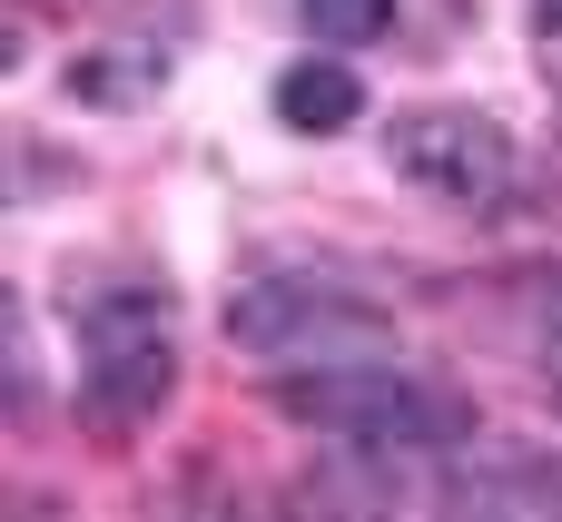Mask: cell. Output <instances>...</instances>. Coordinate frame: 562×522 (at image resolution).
<instances>
[{
  "mask_svg": "<svg viewBox=\"0 0 562 522\" xmlns=\"http://www.w3.org/2000/svg\"><path fill=\"white\" fill-rule=\"evenodd\" d=\"M227 345L237 355H375L385 306L346 276H247L227 296Z\"/></svg>",
  "mask_w": 562,
  "mask_h": 522,
  "instance_id": "obj_2",
  "label": "cell"
},
{
  "mask_svg": "<svg viewBox=\"0 0 562 522\" xmlns=\"http://www.w3.org/2000/svg\"><path fill=\"white\" fill-rule=\"evenodd\" d=\"M385 168L445 207H494L514 197V128L484 109H405L385 128Z\"/></svg>",
  "mask_w": 562,
  "mask_h": 522,
  "instance_id": "obj_4",
  "label": "cell"
},
{
  "mask_svg": "<svg viewBox=\"0 0 562 522\" xmlns=\"http://www.w3.org/2000/svg\"><path fill=\"white\" fill-rule=\"evenodd\" d=\"M168 79V59H148V49H99V59H69V99H99V109H128L138 89H158Z\"/></svg>",
  "mask_w": 562,
  "mask_h": 522,
  "instance_id": "obj_7",
  "label": "cell"
},
{
  "mask_svg": "<svg viewBox=\"0 0 562 522\" xmlns=\"http://www.w3.org/2000/svg\"><path fill=\"white\" fill-rule=\"evenodd\" d=\"M277 118H286L296 138H346V128L366 118V79H356L346 59H286V69H277Z\"/></svg>",
  "mask_w": 562,
  "mask_h": 522,
  "instance_id": "obj_6",
  "label": "cell"
},
{
  "mask_svg": "<svg viewBox=\"0 0 562 522\" xmlns=\"http://www.w3.org/2000/svg\"><path fill=\"white\" fill-rule=\"evenodd\" d=\"M445 513H514V522H562V454L543 444H474L445 464Z\"/></svg>",
  "mask_w": 562,
  "mask_h": 522,
  "instance_id": "obj_5",
  "label": "cell"
},
{
  "mask_svg": "<svg viewBox=\"0 0 562 522\" xmlns=\"http://www.w3.org/2000/svg\"><path fill=\"white\" fill-rule=\"evenodd\" d=\"M395 10H405V0H296V20H306L326 49H366V39H385Z\"/></svg>",
  "mask_w": 562,
  "mask_h": 522,
  "instance_id": "obj_8",
  "label": "cell"
},
{
  "mask_svg": "<svg viewBox=\"0 0 562 522\" xmlns=\"http://www.w3.org/2000/svg\"><path fill=\"white\" fill-rule=\"evenodd\" d=\"M168 385H178L168 296H148V286H119V296H99V306L79 316V395L99 405V424H109V434L148 424V415L168 405Z\"/></svg>",
  "mask_w": 562,
  "mask_h": 522,
  "instance_id": "obj_3",
  "label": "cell"
},
{
  "mask_svg": "<svg viewBox=\"0 0 562 522\" xmlns=\"http://www.w3.org/2000/svg\"><path fill=\"white\" fill-rule=\"evenodd\" d=\"M277 415L286 424H326L346 444H405V454H445L464 444V405L425 375H375V365H316L296 385H277Z\"/></svg>",
  "mask_w": 562,
  "mask_h": 522,
  "instance_id": "obj_1",
  "label": "cell"
},
{
  "mask_svg": "<svg viewBox=\"0 0 562 522\" xmlns=\"http://www.w3.org/2000/svg\"><path fill=\"white\" fill-rule=\"evenodd\" d=\"M533 20H543V30H553V39H562V0H533Z\"/></svg>",
  "mask_w": 562,
  "mask_h": 522,
  "instance_id": "obj_9",
  "label": "cell"
}]
</instances>
